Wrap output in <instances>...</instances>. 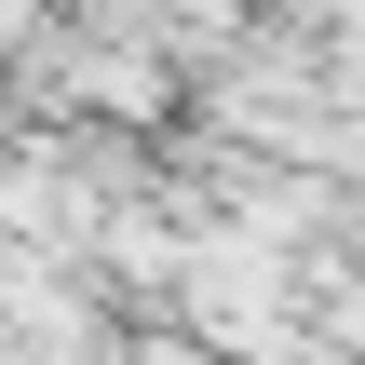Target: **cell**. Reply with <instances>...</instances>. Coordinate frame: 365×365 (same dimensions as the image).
<instances>
[{
    "label": "cell",
    "instance_id": "6da1fadb",
    "mask_svg": "<svg viewBox=\"0 0 365 365\" xmlns=\"http://www.w3.org/2000/svg\"><path fill=\"white\" fill-rule=\"evenodd\" d=\"M149 365H190V352H149Z\"/></svg>",
    "mask_w": 365,
    "mask_h": 365
}]
</instances>
